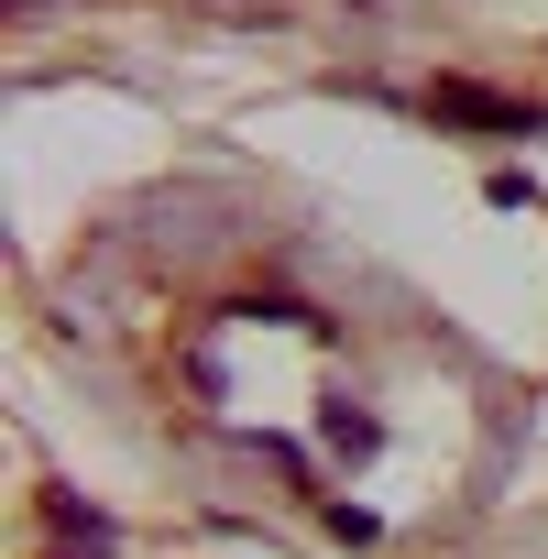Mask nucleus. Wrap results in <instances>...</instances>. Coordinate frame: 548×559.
<instances>
[{"mask_svg":"<svg viewBox=\"0 0 548 559\" xmlns=\"http://www.w3.org/2000/svg\"><path fill=\"white\" fill-rule=\"evenodd\" d=\"M45 526H56L45 559H110V548H121V526H110L99 504H78V493H45Z\"/></svg>","mask_w":548,"mask_h":559,"instance_id":"3","label":"nucleus"},{"mask_svg":"<svg viewBox=\"0 0 548 559\" xmlns=\"http://www.w3.org/2000/svg\"><path fill=\"white\" fill-rule=\"evenodd\" d=\"M319 450H330L341 472H362V461H384V417L352 406V395H330V406H319Z\"/></svg>","mask_w":548,"mask_h":559,"instance_id":"2","label":"nucleus"},{"mask_svg":"<svg viewBox=\"0 0 548 559\" xmlns=\"http://www.w3.org/2000/svg\"><path fill=\"white\" fill-rule=\"evenodd\" d=\"M483 198H493V209H537V176H526V165H493Z\"/></svg>","mask_w":548,"mask_h":559,"instance_id":"4","label":"nucleus"},{"mask_svg":"<svg viewBox=\"0 0 548 559\" xmlns=\"http://www.w3.org/2000/svg\"><path fill=\"white\" fill-rule=\"evenodd\" d=\"M428 121H461V132H504V143H515V132H537L548 110H537V99H515V88H472V78H439V88H428Z\"/></svg>","mask_w":548,"mask_h":559,"instance_id":"1","label":"nucleus"}]
</instances>
